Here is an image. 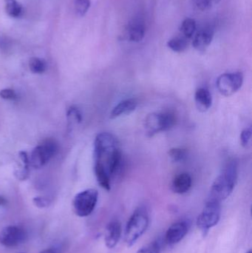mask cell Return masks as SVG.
<instances>
[{
    "label": "cell",
    "mask_w": 252,
    "mask_h": 253,
    "mask_svg": "<svg viewBox=\"0 0 252 253\" xmlns=\"http://www.w3.org/2000/svg\"><path fill=\"white\" fill-rule=\"evenodd\" d=\"M238 168L235 161L226 164L212 185L209 200L221 203L232 194L238 181Z\"/></svg>",
    "instance_id": "7a4b0ae2"
},
{
    "label": "cell",
    "mask_w": 252,
    "mask_h": 253,
    "mask_svg": "<svg viewBox=\"0 0 252 253\" xmlns=\"http://www.w3.org/2000/svg\"></svg>",
    "instance_id": "e575fe53"
},
{
    "label": "cell",
    "mask_w": 252,
    "mask_h": 253,
    "mask_svg": "<svg viewBox=\"0 0 252 253\" xmlns=\"http://www.w3.org/2000/svg\"><path fill=\"white\" fill-rule=\"evenodd\" d=\"M67 117H68L69 126H73V125L80 124L82 121V116L76 107H71L68 110Z\"/></svg>",
    "instance_id": "603a6c76"
},
{
    "label": "cell",
    "mask_w": 252,
    "mask_h": 253,
    "mask_svg": "<svg viewBox=\"0 0 252 253\" xmlns=\"http://www.w3.org/2000/svg\"><path fill=\"white\" fill-rule=\"evenodd\" d=\"M39 253H56V251L53 249H46L41 251V252H40Z\"/></svg>",
    "instance_id": "1f68e13d"
},
{
    "label": "cell",
    "mask_w": 252,
    "mask_h": 253,
    "mask_svg": "<svg viewBox=\"0 0 252 253\" xmlns=\"http://www.w3.org/2000/svg\"><path fill=\"white\" fill-rule=\"evenodd\" d=\"M160 250H161V247H160L159 242L155 241L141 248L136 253H160Z\"/></svg>",
    "instance_id": "484cf974"
},
{
    "label": "cell",
    "mask_w": 252,
    "mask_h": 253,
    "mask_svg": "<svg viewBox=\"0 0 252 253\" xmlns=\"http://www.w3.org/2000/svg\"><path fill=\"white\" fill-rule=\"evenodd\" d=\"M168 154L170 159L176 163L183 162L187 158L186 150L183 148H179V147H174V148L170 149L169 150Z\"/></svg>",
    "instance_id": "7402d4cb"
},
{
    "label": "cell",
    "mask_w": 252,
    "mask_h": 253,
    "mask_svg": "<svg viewBox=\"0 0 252 253\" xmlns=\"http://www.w3.org/2000/svg\"><path fill=\"white\" fill-rule=\"evenodd\" d=\"M19 158L23 164L22 169L16 170L14 172L15 176L19 181H25L29 176L30 160L28 153L25 151H20L19 153Z\"/></svg>",
    "instance_id": "e0dca14e"
},
{
    "label": "cell",
    "mask_w": 252,
    "mask_h": 253,
    "mask_svg": "<svg viewBox=\"0 0 252 253\" xmlns=\"http://www.w3.org/2000/svg\"><path fill=\"white\" fill-rule=\"evenodd\" d=\"M189 224L187 221L180 220L172 224L166 232L165 241L169 245H174L183 240L189 232Z\"/></svg>",
    "instance_id": "30bf717a"
},
{
    "label": "cell",
    "mask_w": 252,
    "mask_h": 253,
    "mask_svg": "<svg viewBox=\"0 0 252 253\" xmlns=\"http://www.w3.org/2000/svg\"><path fill=\"white\" fill-rule=\"evenodd\" d=\"M176 123V117L173 113H152L145 119L144 127L148 136L152 137L158 132L169 130Z\"/></svg>",
    "instance_id": "5b68a950"
},
{
    "label": "cell",
    "mask_w": 252,
    "mask_h": 253,
    "mask_svg": "<svg viewBox=\"0 0 252 253\" xmlns=\"http://www.w3.org/2000/svg\"><path fill=\"white\" fill-rule=\"evenodd\" d=\"M188 40H189L185 38L183 36L175 37V38L169 40L168 42H167V46L173 51L176 52V53H181L187 48L188 45H189Z\"/></svg>",
    "instance_id": "d6986e66"
},
{
    "label": "cell",
    "mask_w": 252,
    "mask_h": 253,
    "mask_svg": "<svg viewBox=\"0 0 252 253\" xmlns=\"http://www.w3.org/2000/svg\"><path fill=\"white\" fill-rule=\"evenodd\" d=\"M13 47V41L9 37L0 36V52L8 53Z\"/></svg>",
    "instance_id": "d4e9b609"
},
{
    "label": "cell",
    "mask_w": 252,
    "mask_h": 253,
    "mask_svg": "<svg viewBox=\"0 0 252 253\" xmlns=\"http://www.w3.org/2000/svg\"><path fill=\"white\" fill-rule=\"evenodd\" d=\"M0 97L5 100L14 101L18 99L17 94L15 90L10 88L3 89L0 90Z\"/></svg>",
    "instance_id": "83f0119b"
},
{
    "label": "cell",
    "mask_w": 252,
    "mask_h": 253,
    "mask_svg": "<svg viewBox=\"0 0 252 253\" xmlns=\"http://www.w3.org/2000/svg\"><path fill=\"white\" fill-rule=\"evenodd\" d=\"M221 216V205L220 202L209 200L197 220V225L204 236L210 229L218 224Z\"/></svg>",
    "instance_id": "8992f818"
},
{
    "label": "cell",
    "mask_w": 252,
    "mask_h": 253,
    "mask_svg": "<svg viewBox=\"0 0 252 253\" xmlns=\"http://www.w3.org/2000/svg\"><path fill=\"white\" fill-rule=\"evenodd\" d=\"M6 204H7V200L2 196H0V206H4Z\"/></svg>",
    "instance_id": "4dcf8cb0"
},
{
    "label": "cell",
    "mask_w": 252,
    "mask_h": 253,
    "mask_svg": "<svg viewBox=\"0 0 252 253\" xmlns=\"http://www.w3.org/2000/svg\"><path fill=\"white\" fill-rule=\"evenodd\" d=\"M35 206L38 208H47L50 205V201L44 197H35L33 200Z\"/></svg>",
    "instance_id": "f546056e"
},
{
    "label": "cell",
    "mask_w": 252,
    "mask_h": 253,
    "mask_svg": "<svg viewBox=\"0 0 252 253\" xmlns=\"http://www.w3.org/2000/svg\"><path fill=\"white\" fill-rule=\"evenodd\" d=\"M192 184L191 175L186 172H182L175 177L172 182V190L177 194H184L190 190Z\"/></svg>",
    "instance_id": "5bb4252c"
},
{
    "label": "cell",
    "mask_w": 252,
    "mask_h": 253,
    "mask_svg": "<svg viewBox=\"0 0 252 253\" xmlns=\"http://www.w3.org/2000/svg\"><path fill=\"white\" fill-rule=\"evenodd\" d=\"M146 32L145 22L142 18H136L132 20L127 29V38L130 41L139 42L144 38Z\"/></svg>",
    "instance_id": "4fadbf2b"
},
{
    "label": "cell",
    "mask_w": 252,
    "mask_h": 253,
    "mask_svg": "<svg viewBox=\"0 0 252 253\" xmlns=\"http://www.w3.org/2000/svg\"><path fill=\"white\" fill-rule=\"evenodd\" d=\"M138 106V102L135 99H127L120 102L110 113L111 120L118 118L121 116L128 115L133 113Z\"/></svg>",
    "instance_id": "9a60e30c"
},
{
    "label": "cell",
    "mask_w": 252,
    "mask_h": 253,
    "mask_svg": "<svg viewBox=\"0 0 252 253\" xmlns=\"http://www.w3.org/2000/svg\"><path fill=\"white\" fill-rule=\"evenodd\" d=\"M192 4L197 9L202 11L212 6L211 0H192Z\"/></svg>",
    "instance_id": "f1b7e54d"
},
{
    "label": "cell",
    "mask_w": 252,
    "mask_h": 253,
    "mask_svg": "<svg viewBox=\"0 0 252 253\" xmlns=\"http://www.w3.org/2000/svg\"><path fill=\"white\" fill-rule=\"evenodd\" d=\"M247 253H252V251H249Z\"/></svg>",
    "instance_id": "836d02e7"
},
{
    "label": "cell",
    "mask_w": 252,
    "mask_h": 253,
    "mask_svg": "<svg viewBox=\"0 0 252 253\" xmlns=\"http://www.w3.org/2000/svg\"><path fill=\"white\" fill-rule=\"evenodd\" d=\"M94 172L101 187L110 190L111 181L121 169L122 154L118 139L109 132L98 134L94 141Z\"/></svg>",
    "instance_id": "6da1fadb"
},
{
    "label": "cell",
    "mask_w": 252,
    "mask_h": 253,
    "mask_svg": "<svg viewBox=\"0 0 252 253\" xmlns=\"http://www.w3.org/2000/svg\"><path fill=\"white\" fill-rule=\"evenodd\" d=\"M28 239L26 230L19 226L10 225L0 231V244L7 248H15Z\"/></svg>",
    "instance_id": "9c48e42d"
},
{
    "label": "cell",
    "mask_w": 252,
    "mask_h": 253,
    "mask_svg": "<svg viewBox=\"0 0 252 253\" xmlns=\"http://www.w3.org/2000/svg\"><path fill=\"white\" fill-rule=\"evenodd\" d=\"M59 151V144L53 138H46L33 150L30 165L36 169L42 168Z\"/></svg>",
    "instance_id": "277c9868"
},
{
    "label": "cell",
    "mask_w": 252,
    "mask_h": 253,
    "mask_svg": "<svg viewBox=\"0 0 252 253\" xmlns=\"http://www.w3.org/2000/svg\"><path fill=\"white\" fill-rule=\"evenodd\" d=\"M195 30H196V22H195V19H191V18L185 19L182 22L180 28L182 35L187 40H190L193 37Z\"/></svg>",
    "instance_id": "ffe728a7"
},
{
    "label": "cell",
    "mask_w": 252,
    "mask_h": 253,
    "mask_svg": "<svg viewBox=\"0 0 252 253\" xmlns=\"http://www.w3.org/2000/svg\"><path fill=\"white\" fill-rule=\"evenodd\" d=\"M74 5H75L76 14L79 16H83L90 8V0H75Z\"/></svg>",
    "instance_id": "cb8c5ba5"
},
{
    "label": "cell",
    "mask_w": 252,
    "mask_h": 253,
    "mask_svg": "<svg viewBox=\"0 0 252 253\" xmlns=\"http://www.w3.org/2000/svg\"><path fill=\"white\" fill-rule=\"evenodd\" d=\"M149 222L147 210L144 207L138 208L132 214L126 227L124 240L127 246H133L142 237L147 230Z\"/></svg>",
    "instance_id": "3957f363"
},
{
    "label": "cell",
    "mask_w": 252,
    "mask_h": 253,
    "mask_svg": "<svg viewBox=\"0 0 252 253\" xmlns=\"http://www.w3.org/2000/svg\"><path fill=\"white\" fill-rule=\"evenodd\" d=\"M195 101L198 111L206 112L211 108L213 97L208 89L206 87H200L195 92Z\"/></svg>",
    "instance_id": "2e32d148"
},
{
    "label": "cell",
    "mask_w": 252,
    "mask_h": 253,
    "mask_svg": "<svg viewBox=\"0 0 252 253\" xmlns=\"http://www.w3.org/2000/svg\"><path fill=\"white\" fill-rule=\"evenodd\" d=\"M220 1V0H211L212 5H213V4H216V3H218L219 1Z\"/></svg>",
    "instance_id": "d6a6232c"
},
{
    "label": "cell",
    "mask_w": 252,
    "mask_h": 253,
    "mask_svg": "<svg viewBox=\"0 0 252 253\" xmlns=\"http://www.w3.org/2000/svg\"><path fill=\"white\" fill-rule=\"evenodd\" d=\"M252 133V131L251 126H249V127L246 128V129H244V130L241 132V142L243 147H249V145L250 144V141H251Z\"/></svg>",
    "instance_id": "4316f807"
},
{
    "label": "cell",
    "mask_w": 252,
    "mask_h": 253,
    "mask_svg": "<svg viewBox=\"0 0 252 253\" xmlns=\"http://www.w3.org/2000/svg\"><path fill=\"white\" fill-rule=\"evenodd\" d=\"M6 13L10 17L19 18L23 14L24 9L22 4L16 0H4Z\"/></svg>",
    "instance_id": "ac0fdd59"
},
{
    "label": "cell",
    "mask_w": 252,
    "mask_h": 253,
    "mask_svg": "<svg viewBox=\"0 0 252 253\" xmlns=\"http://www.w3.org/2000/svg\"><path fill=\"white\" fill-rule=\"evenodd\" d=\"M121 237V223L117 220L110 221L105 230V242L107 248L112 249L118 245Z\"/></svg>",
    "instance_id": "7c38bea8"
},
{
    "label": "cell",
    "mask_w": 252,
    "mask_h": 253,
    "mask_svg": "<svg viewBox=\"0 0 252 253\" xmlns=\"http://www.w3.org/2000/svg\"><path fill=\"white\" fill-rule=\"evenodd\" d=\"M214 34V28L213 27L206 26L201 28L194 37L192 45L198 51H205L211 44Z\"/></svg>",
    "instance_id": "8fae6325"
},
{
    "label": "cell",
    "mask_w": 252,
    "mask_h": 253,
    "mask_svg": "<svg viewBox=\"0 0 252 253\" xmlns=\"http://www.w3.org/2000/svg\"><path fill=\"white\" fill-rule=\"evenodd\" d=\"M99 193L95 189H87L80 192L74 197L72 208L75 215L79 217L90 215L97 205Z\"/></svg>",
    "instance_id": "52a82bcc"
},
{
    "label": "cell",
    "mask_w": 252,
    "mask_h": 253,
    "mask_svg": "<svg viewBox=\"0 0 252 253\" xmlns=\"http://www.w3.org/2000/svg\"><path fill=\"white\" fill-rule=\"evenodd\" d=\"M29 68L34 74H41L45 72L47 63L44 59L37 57L31 58L29 62Z\"/></svg>",
    "instance_id": "44dd1931"
},
{
    "label": "cell",
    "mask_w": 252,
    "mask_h": 253,
    "mask_svg": "<svg viewBox=\"0 0 252 253\" xmlns=\"http://www.w3.org/2000/svg\"><path fill=\"white\" fill-rule=\"evenodd\" d=\"M244 83V75L241 72L226 73L216 81V87L220 94L230 96L238 92Z\"/></svg>",
    "instance_id": "ba28073f"
}]
</instances>
